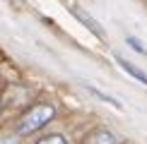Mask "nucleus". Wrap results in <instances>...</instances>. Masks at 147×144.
I'll use <instances>...</instances> for the list:
<instances>
[{
	"mask_svg": "<svg viewBox=\"0 0 147 144\" xmlns=\"http://www.w3.org/2000/svg\"><path fill=\"white\" fill-rule=\"evenodd\" d=\"M53 115H56V108H53V106H48V103H39V106L29 108V111L20 118L17 132H20V135H32V132L41 130L46 123H51Z\"/></svg>",
	"mask_w": 147,
	"mask_h": 144,
	"instance_id": "nucleus-1",
	"label": "nucleus"
},
{
	"mask_svg": "<svg viewBox=\"0 0 147 144\" xmlns=\"http://www.w3.org/2000/svg\"><path fill=\"white\" fill-rule=\"evenodd\" d=\"M72 12H75V17H77V19L82 22V24H84V27H87V29H89V31L94 34V36H99V39H104V36H106V34H104V29H101V27H99V24H96L94 19H92V17H89L84 10H80V7H72Z\"/></svg>",
	"mask_w": 147,
	"mask_h": 144,
	"instance_id": "nucleus-2",
	"label": "nucleus"
},
{
	"mask_svg": "<svg viewBox=\"0 0 147 144\" xmlns=\"http://www.w3.org/2000/svg\"><path fill=\"white\" fill-rule=\"evenodd\" d=\"M116 63H118V67L123 70V72H128L130 77H135L138 82H142L145 87H147V75H145V72L140 70V67H135V65H133L130 60H125V58H121V55H118V58H116Z\"/></svg>",
	"mask_w": 147,
	"mask_h": 144,
	"instance_id": "nucleus-3",
	"label": "nucleus"
},
{
	"mask_svg": "<svg viewBox=\"0 0 147 144\" xmlns=\"http://www.w3.org/2000/svg\"><path fill=\"white\" fill-rule=\"evenodd\" d=\"M89 144H116V137L111 135V132L101 130V132H96V135L89 137Z\"/></svg>",
	"mask_w": 147,
	"mask_h": 144,
	"instance_id": "nucleus-4",
	"label": "nucleus"
},
{
	"mask_svg": "<svg viewBox=\"0 0 147 144\" xmlns=\"http://www.w3.org/2000/svg\"><path fill=\"white\" fill-rule=\"evenodd\" d=\"M89 91L94 94L96 99H101V101H106V103H111L113 108H121V103H118V101L113 99V96H109V94H104V91H99V89H96V87H89Z\"/></svg>",
	"mask_w": 147,
	"mask_h": 144,
	"instance_id": "nucleus-5",
	"label": "nucleus"
},
{
	"mask_svg": "<svg viewBox=\"0 0 147 144\" xmlns=\"http://www.w3.org/2000/svg\"><path fill=\"white\" fill-rule=\"evenodd\" d=\"M125 43L130 46L133 51H138V53H142V55H147V48H145L142 43H140V41L135 39V36H128V39H125Z\"/></svg>",
	"mask_w": 147,
	"mask_h": 144,
	"instance_id": "nucleus-6",
	"label": "nucleus"
},
{
	"mask_svg": "<svg viewBox=\"0 0 147 144\" xmlns=\"http://www.w3.org/2000/svg\"><path fill=\"white\" fill-rule=\"evenodd\" d=\"M39 144H68V142H65L60 135H51V137H44Z\"/></svg>",
	"mask_w": 147,
	"mask_h": 144,
	"instance_id": "nucleus-7",
	"label": "nucleus"
},
{
	"mask_svg": "<svg viewBox=\"0 0 147 144\" xmlns=\"http://www.w3.org/2000/svg\"><path fill=\"white\" fill-rule=\"evenodd\" d=\"M0 144H20L17 137H0Z\"/></svg>",
	"mask_w": 147,
	"mask_h": 144,
	"instance_id": "nucleus-8",
	"label": "nucleus"
}]
</instances>
